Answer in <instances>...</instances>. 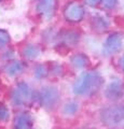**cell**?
I'll return each instance as SVG.
<instances>
[{
  "instance_id": "obj_1",
  "label": "cell",
  "mask_w": 124,
  "mask_h": 129,
  "mask_svg": "<svg viewBox=\"0 0 124 129\" xmlns=\"http://www.w3.org/2000/svg\"><path fill=\"white\" fill-rule=\"evenodd\" d=\"M104 80L98 72L90 71L81 74L72 86V91L78 96H91L102 87Z\"/></svg>"
},
{
  "instance_id": "obj_2",
  "label": "cell",
  "mask_w": 124,
  "mask_h": 129,
  "mask_svg": "<svg viewBox=\"0 0 124 129\" xmlns=\"http://www.w3.org/2000/svg\"><path fill=\"white\" fill-rule=\"evenodd\" d=\"M101 118L107 126L124 125V104L103 109L101 112Z\"/></svg>"
},
{
  "instance_id": "obj_3",
  "label": "cell",
  "mask_w": 124,
  "mask_h": 129,
  "mask_svg": "<svg viewBox=\"0 0 124 129\" xmlns=\"http://www.w3.org/2000/svg\"><path fill=\"white\" fill-rule=\"evenodd\" d=\"M38 99L42 107L46 109L54 108L59 101L58 89L54 86H46L40 90Z\"/></svg>"
},
{
  "instance_id": "obj_4",
  "label": "cell",
  "mask_w": 124,
  "mask_h": 129,
  "mask_svg": "<svg viewBox=\"0 0 124 129\" xmlns=\"http://www.w3.org/2000/svg\"><path fill=\"white\" fill-rule=\"evenodd\" d=\"M11 96H12V101L16 106H23V104H26L30 100L31 89L27 83L21 82L13 89Z\"/></svg>"
},
{
  "instance_id": "obj_5",
  "label": "cell",
  "mask_w": 124,
  "mask_h": 129,
  "mask_svg": "<svg viewBox=\"0 0 124 129\" xmlns=\"http://www.w3.org/2000/svg\"><path fill=\"white\" fill-rule=\"evenodd\" d=\"M64 16L69 23H79L84 17V9L78 2H70L64 10Z\"/></svg>"
},
{
  "instance_id": "obj_6",
  "label": "cell",
  "mask_w": 124,
  "mask_h": 129,
  "mask_svg": "<svg viewBox=\"0 0 124 129\" xmlns=\"http://www.w3.org/2000/svg\"><path fill=\"white\" fill-rule=\"evenodd\" d=\"M123 45V39L120 34H112L107 38L105 44L103 47V53L106 56L113 55L122 48Z\"/></svg>"
},
{
  "instance_id": "obj_7",
  "label": "cell",
  "mask_w": 124,
  "mask_h": 129,
  "mask_svg": "<svg viewBox=\"0 0 124 129\" xmlns=\"http://www.w3.org/2000/svg\"><path fill=\"white\" fill-rule=\"evenodd\" d=\"M105 95L110 100H118L122 98L124 95V84L121 81H112L107 86L105 90Z\"/></svg>"
},
{
  "instance_id": "obj_8",
  "label": "cell",
  "mask_w": 124,
  "mask_h": 129,
  "mask_svg": "<svg viewBox=\"0 0 124 129\" xmlns=\"http://www.w3.org/2000/svg\"><path fill=\"white\" fill-rule=\"evenodd\" d=\"M55 9V0H38L37 11L45 18L52 17Z\"/></svg>"
},
{
  "instance_id": "obj_9",
  "label": "cell",
  "mask_w": 124,
  "mask_h": 129,
  "mask_svg": "<svg viewBox=\"0 0 124 129\" xmlns=\"http://www.w3.org/2000/svg\"><path fill=\"white\" fill-rule=\"evenodd\" d=\"M13 124L15 129H30L33 126V118L29 113L22 112L15 116Z\"/></svg>"
},
{
  "instance_id": "obj_10",
  "label": "cell",
  "mask_w": 124,
  "mask_h": 129,
  "mask_svg": "<svg viewBox=\"0 0 124 129\" xmlns=\"http://www.w3.org/2000/svg\"><path fill=\"white\" fill-rule=\"evenodd\" d=\"M59 39H61L62 43L66 46H72L76 45L79 41V35L76 31H64L59 36Z\"/></svg>"
},
{
  "instance_id": "obj_11",
  "label": "cell",
  "mask_w": 124,
  "mask_h": 129,
  "mask_svg": "<svg viewBox=\"0 0 124 129\" xmlns=\"http://www.w3.org/2000/svg\"><path fill=\"white\" fill-rule=\"evenodd\" d=\"M24 69H25V63L19 61V60H15V61H12L8 64L6 68V72L10 76H16L21 74Z\"/></svg>"
},
{
  "instance_id": "obj_12",
  "label": "cell",
  "mask_w": 124,
  "mask_h": 129,
  "mask_svg": "<svg viewBox=\"0 0 124 129\" xmlns=\"http://www.w3.org/2000/svg\"><path fill=\"white\" fill-rule=\"evenodd\" d=\"M70 62L77 69H83L89 64V58L83 54H77L70 59Z\"/></svg>"
},
{
  "instance_id": "obj_13",
  "label": "cell",
  "mask_w": 124,
  "mask_h": 129,
  "mask_svg": "<svg viewBox=\"0 0 124 129\" xmlns=\"http://www.w3.org/2000/svg\"><path fill=\"white\" fill-rule=\"evenodd\" d=\"M40 50L36 45H27L23 51V55L28 59H36L40 55Z\"/></svg>"
},
{
  "instance_id": "obj_14",
  "label": "cell",
  "mask_w": 124,
  "mask_h": 129,
  "mask_svg": "<svg viewBox=\"0 0 124 129\" xmlns=\"http://www.w3.org/2000/svg\"><path fill=\"white\" fill-rule=\"evenodd\" d=\"M47 73H49L47 68L45 66H43V64H38V66L35 68V75H36V78H38V79L45 78Z\"/></svg>"
},
{
  "instance_id": "obj_15",
  "label": "cell",
  "mask_w": 124,
  "mask_h": 129,
  "mask_svg": "<svg viewBox=\"0 0 124 129\" xmlns=\"http://www.w3.org/2000/svg\"><path fill=\"white\" fill-rule=\"evenodd\" d=\"M78 109H79V104L76 101H70V102L66 103L65 109H64V112H65L66 114L72 115L78 111Z\"/></svg>"
},
{
  "instance_id": "obj_16",
  "label": "cell",
  "mask_w": 124,
  "mask_h": 129,
  "mask_svg": "<svg viewBox=\"0 0 124 129\" xmlns=\"http://www.w3.org/2000/svg\"><path fill=\"white\" fill-rule=\"evenodd\" d=\"M9 110L3 103L0 102V123H6L9 119Z\"/></svg>"
},
{
  "instance_id": "obj_17",
  "label": "cell",
  "mask_w": 124,
  "mask_h": 129,
  "mask_svg": "<svg viewBox=\"0 0 124 129\" xmlns=\"http://www.w3.org/2000/svg\"><path fill=\"white\" fill-rule=\"evenodd\" d=\"M9 42H10V36H9V34H8L6 30L0 29V48L5 47Z\"/></svg>"
},
{
  "instance_id": "obj_18",
  "label": "cell",
  "mask_w": 124,
  "mask_h": 129,
  "mask_svg": "<svg viewBox=\"0 0 124 129\" xmlns=\"http://www.w3.org/2000/svg\"><path fill=\"white\" fill-rule=\"evenodd\" d=\"M101 3L105 9L111 10V9H113V8H115V6H117V0H102Z\"/></svg>"
},
{
  "instance_id": "obj_19",
  "label": "cell",
  "mask_w": 124,
  "mask_h": 129,
  "mask_svg": "<svg viewBox=\"0 0 124 129\" xmlns=\"http://www.w3.org/2000/svg\"><path fill=\"white\" fill-rule=\"evenodd\" d=\"M101 1L102 0H84V2L90 7H96L97 5L101 3Z\"/></svg>"
},
{
  "instance_id": "obj_20",
  "label": "cell",
  "mask_w": 124,
  "mask_h": 129,
  "mask_svg": "<svg viewBox=\"0 0 124 129\" xmlns=\"http://www.w3.org/2000/svg\"><path fill=\"white\" fill-rule=\"evenodd\" d=\"M120 67H121V69L124 71V55L121 57V59H120Z\"/></svg>"
},
{
  "instance_id": "obj_21",
  "label": "cell",
  "mask_w": 124,
  "mask_h": 129,
  "mask_svg": "<svg viewBox=\"0 0 124 129\" xmlns=\"http://www.w3.org/2000/svg\"><path fill=\"white\" fill-rule=\"evenodd\" d=\"M0 1H1V0H0Z\"/></svg>"
}]
</instances>
